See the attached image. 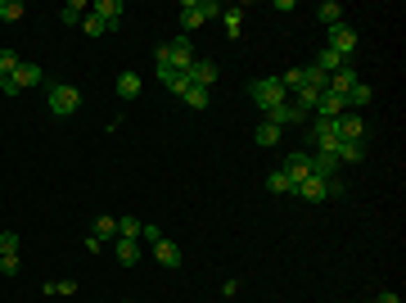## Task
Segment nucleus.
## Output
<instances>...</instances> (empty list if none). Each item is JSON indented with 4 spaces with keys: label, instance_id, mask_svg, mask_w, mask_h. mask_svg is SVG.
I'll list each match as a JSON object with an SVG mask.
<instances>
[{
    "label": "nucleus",
    "instance_id": "f257e3e1",
    "mask_svg": "<svg viewBox=\"0 0 406 303\" xmlns=\"http://www.w3.org/2000/svg\"><path fill=\"white\" fill-rule=\"evenodd\" d=\"M153 59H158V68H172V73H190V64H195L199 54H195V45H190V36H176V41L158 45V50H153Z\"/></svg>",
    "mask_w": 406,
    "mask_h": 303
},
{
    "label": "nucleus",
    "instance_id": "f03ea898",
    "mask_svg": "<svg viewBox=\"0 0 406 303\" xmlns=\"http://www.w3.org/2000/svg\"><path fill=\"white\" fill-rule=\"evenodd\" d=\"M217 14H221L217 0H186V5H181V36L195 32L199 23H208V18H217Z\"/></svg>",
    "mask_w": 406,
    "mask_h": 303
},
{
    "label": "nucleus",
    "instance_id": "7ed1b4c3",
    "mask_svg": "<svg viewBox=\"0 0 406 303\" xmlns=\"http://www.w3.org/2000/svg\"><path fill=\"white\" fill-rule=\"evenodd\" d=\"M285 100H289V91L280 87V77H262V82H253V104H257L262 113H271L276 104H285Z\"/></svg>",
    "mask_w": 406,
    "mask_h": 303
},
{
    "label": "nucleus",
    "instance_id": "20e7f679",
    "mask_svg": "<svg viewBox=\"0 0 406 303\" xmlns=\"http://www.w3.org/2000/svg\"><path fill=\"white\" fill-rule=\"evenodd\" d=\"M82 109V91L77 87H50V113H59V118H68V113Z\"/></svg>",
    "mask_w": 406,
    "mask_h": 303
},
{
    "label": "nucleus",
    "instance_id": "39448f33",
    "mask_svg": "<svg viewBox=\"0 0 406 303\" xmlns=\"http://www.w3.org/2000/svg\"><path fill=\"white\" fill-rule=\"evenodd\" d=\"M334 136H338V140H366V122H361V113L347 109L343 118H334Z\"/></svg>",
    "mask_w": 406,
    "mask_h": 303
},
{
    "label": "nucleus",
    "instance_id": "423d86ee",
    "mask_svg": "<svg viewBox=\"0 0 406 303\" xmlns=\"http://www.w3.org/2000/svg\"><path fill=\"white\" fill-rule=\"evenodd\" d=\"M330 50L334 54H352L356 50V27H347V23H338V27H330Z\"/></svg>",
    "mask_w": 406,
    "mask_h": 303
},
{
    "label": "nucleus",
    "instance_id": "0eeeda50",
    "mask_svg": "<svg viewBox=\"0 0 406 303\" xmlns=\"http://www.w3.org/2000/svg\"><path fill=\"white\" fill-rule=\"evenodd\" d=\"M280 172H285L289 182H294V191H298V186H303L307 177H312V154H289V163L280 168Z\"/></svg>",
    "mask_w": 406,
    "mask_h": 303
},
{
    "label": "nucleus",
    "instance_id": "6e6552de",
    "mask_svg": "<svg viewBox=\"0 0 406 303\" xmlns=\"http://www.w3.org/2000/svg\"><path fill=\"white\" fill-rule=\"evenodd\" d=\"M149 249H153V258H158L163 267H181V244L176 240H167V235H163V240H153Z\"/></svg>",
    "mask_w": 406,
    "mask_h": 303
},
{
    "label": "nucleus",
    "instance_id": "1a4fd4ad",
    "mask_svg": "<svg viewBox=\"0 0 406 303\" xmlns=\"http://www.w3.org/2000/svg\"><path fill=\"white\" fill-rule=\"evenodd\" d=\"M316 113H321L325 122H334V118H343V113H347V100L334 96V91H325V96L316 100Z\"/></svg>",
    "mask_w": 406,
    "mask_h": 303
},
{
    "label": "nucleus",
    "instance_id": "9d476101",
    "mask_svg": "<svg viewBox=\"0 0 406 303\" xmlns=\"http://www.w3.org/2000/svg\"><path fill=\"white\" fill-rule=\"evenodd\" d=\"M91 14H95V18H100V23L113 32V27H118V18H122V0H95V5H91Z\"/></svg>",
    "mask_w": 406,
    "mask_h": 303
},
{
    "label": "nucleus",
    "instance_id": "9b49d317",
    "mask_svg": "<svg viewBox=\"0 0 406 303\" xmlns=\"http://www.w3.org/2000/svg\"><path fill=\"white\" fill-rule=\"evenodd\" d=\"M303 118H307V113H303V109H298V104H289V100H285V104H276V109H271V113H266V122H276V127H280V131H285V127H289V122H303Z\"/></svg>",
    "mask_w": 406,
    "mask_h": 303
},
{
    "label": "nucleus",
    "instance_id": "f8f14e48",
    "mask_svg": "<svg viewBox=\"0 0 406 303\" xmlns=\"http://www.w3.org/2000/svg\"><path fill=\"white\" fill-rule=\"evenodd\" d=\"M356 82H361V77H356V73H352V68H347V64H343V68H338V73H330V82H325V91H334V96H343V100H347V91H352Z\"/></svg>",
    "mask_w": 406,
    "mask_h": 303
},
{
    "label": "nucleus",
    "instance_id": "ddd939ff",
    "mask_svg": "<svg viewBox=\"0 0 406 303\" xmlns=\"http://www.w3.org/2000/svg\"><path fill=\"white\" fill-rule=\"evenodd\" d=\"M190 82L208 91L212 82H217V64H212V59H195V64H190Z\"/></svg>",
    "mask_w": 406,
    "mask_h": 303
},
{
    "label": "nucleus",
    "instance_id": "4468645a",
    "mask_svg": "<svg viewBox=\"0 0 406 303\" xmlns=\"http://www.w3.org/2000/svg\"><path fill=\"white\" fill-rule=\"evenodd\" d=\"M325 191H330V182H325V177H307V182L298 186L294 195H303L307 204H321V200H325Z\"/></svg>",
    "mask_w": 406,
    "mask_h": 303
},
{
    "label": "nucleus",
    "instance_id": "2eb2a0df",
    "mask_svg": "<svg viewBox=\"0 0 406 303\" xmlns=\"http://www.w3.org/2000/svg\"><path fill=\"white\" fill-rule=\"evenodd\" d=\"M312 131H316V145H321V154H334V149H338V136H334V122H325V118H321V122H316Z\"/></svg>",
    "mask_w": 406,
    "mask_h": 303
},
{
    "label": "nucleus",
    "instance_id": "dca6fc26",
    "mask_svg": "<svg viewBox=\"0 0 406 303\" xmlns=\"http://www.w3.org/2000/svg\"><path fill=\"white\" fill-rule=\"evenodd\" d=\"M91 235H95V240H118V217H109V213H100V217H95V226H91Z\"/></svg>",
    "mask_w": 406,
    "mask_h": 303
},
{
    "label": "nucleus",
    "instance_id": "f3484780",
    "mask_svg": "<svg viewBox=\"0 0 406 303\" xmlns=\"http://www.w3.org/2000/svg\"><path fill=\"white\" fill-rule=\"evenodd\" d=\"M244 14H248L244 5H230V9H221V23H226V36H239V32H244Z\"/></svg>",
    "mask_w": 406,
    "mask_h": 303
},
{
    "label": "nucleus",
    "instance_id": "a211bd4d",
    "mask_svg": "<svg viewBox=\"0 0 406 303\" xmlns=\"http://www.w3.org/2000/svg\"><path fill=\"white\" fill-rule=\"evenodd\" d=\"M370 100H375V91L366 87V82H356V87L347 91V109H352V113H361V109H366V104H370Z\"/></svg>",
    "mask_w": 406,
    "mask_h": 303
},
{
    "label": "nucleus",
    "instance_id": "6ab92c4d",
    "mask_svg": "<svg viewBox=\"0 0 406 303\" xmlns=\"http://www.w3.org/2000/svg\"><path fill=\"white\" fill-rule=\"evenodd\" d=\"M343 64H347V59H343V54H334V50H330V45H325V50H321V54H316V68H321V73H325V77H330V73H338V68H343Z\"/></svg>",
    "mask_w": 406,
    "mask_h": 303
},
{
    "label": "nucleus",
    "instance_id": "aec40b11",
    "mask_svg": "<svg viewBox=\"0 0 406 303\" xmlns=\"http://www.w3.org/2000/svg\"><path fill=\"white\" fill-rule=\"evenodd\" d=\"M316 14H321L325 27H338V23H343V5H338V0H321V9H316Z\"/></svg>",
    "mask_w": 406,
    "mask_h": 303
},
{
    "label": "nucleus",
    "instance_id": "412c9836",
    "mask_svg": "<svg viewBox=\"0 0 406 303\" xmlns=\"http://www.w3.org/2000/svg\"><path fill=\"white\" fill-rule=\"evenodd\" d=\"M334 158L338 163H361V140H338Z\"/></svg>",
    "mask_w": 406,
    "mask_h": 303
},
{
    "label": "nucleus",
    "instance_id": "4be33fe9",
    "mask_svg": "<svg viewBox=\"0 0 406 303\" xmlns=\"http://www.w3.org/2000/svg\"><path fill=\"white\" fill-rule=\"evenodd\" d=\"M113 253L118 263H140V240H113Z\"/></svg>",
    "mask_w": 406,
    "mask_h": 303
},
{
    "label": "nucleus",
    "instance_id": "5701e85b",
    "mask_svg": "<svg viewBox=\"0 0 406 303\" xmlns=\"http://www.w3.org/2000/svg\"><path fill=\"white\" fill-rule=\"evenodd\" d=\"M36 82H41V68H36V64H18V73H14V87L23 91V87H36Z\"/></svg>",
    "mask_w": 406,
    "mask_h": 303
},
{
    "label": "nucleus",
    "instance_id": "b1692460",
    "mask_svg": "<svg viewBox=\"0 0 406 303\" xmlns=\"http://www.w3.org/2000/svg\"><path fill=\"white\" fill-rule=\"evenodd\" d=\"M86 14H91V5H86V0H68V5H63V14H59V18H63V23H68V27H73V23H82V18H86Z\"/></svg>",
    "mask_w": 406,
    "mask_h": 303
},
{
    "label": "nucleus",
    "instance_id": "393cba45",
    "mask_svg": "<svg viewBox=\"0 0 406 303\" xmlns=\"http://www.w3.org/2000/svg\"><path fill=\"white\" fill-rule=\"evenodd\" d=\"M140 231H144L140 217H118V240H140Z\"/></svg>",
    "mask_w": 406,
    "mask_h": 303
},
{
    "label": "nucleus",
    "instance_id": "a878e982",
    "mask_svg": "<svg viewBox=\"0 0 406 303\" xmlns=\"http://www.w3.org/2000/svg\"><path fill=\"white\" fill-rule=\"evenodd\" d=\"M118 96L122 100H135V96H140V73H122V77H118Z\"/></svg>",
    "mask_w": 406,
    "mask_h": 303
},
{
    "label": "nucleus",
    "instance_id": "bb28decb",
    "mask_svg": "<svg viewBox=\"0 0 406 303\" xmlns=\"http://www.w3.org/2000/svg\"><path fill=\"white\" fill-rule=\"evenodd\" d=\"M253 140H257V145H262V149H271V145H276V140H280V127H276V122H257Z\"/></svg>",
    "mask_w": 406,
    "mask_h": 303
},
{
    "label": "nucleus",
    "instance_id": "cd10ccee",
    "mask_svg": "<svg viewBox=\"0 0 406 303\" xmlns=\"http://www.w3.org/2000/svg\"><path fill=\"white\" fill-rule=\"evenodd\" d=\"M334 168H338V158H334V154H316V158H312V177H325V182H330Z\"/></svg>",
    "mask_w": 406,
    "mask_h": 303
},
{
    "label": "nucleus",
    "instance_id": "c85d7f7f",
    "mask_svg": "<svg viewBox=\"0 0 406 303\" xmlns=\"http://www.w3.org/2000/svg\"><path fill=\"white\" fill-rule=\"evenodd\" d=\"M266 191H271V195H294V182H289L285 172H271V177H266Z\"/></svg>",
    "mask_w": 406,
    "mask_h": 303
},
{
    "label": "nucleus",
    "instance_id": "c756f323",
    "mask_svg": "<svg viewBox=\"0 0 406 303\" xmlns=\"http://www.w3.org/2000/svg\"><path fill=\"white\" fill-rule=\"evenodd\" d=\"M23 14H27L23 0H0V18H5V23H18Z\"/></svg>",
    "mask_w": 406,
    "mask_h": 303
},
{
    "label": "nucleus",
    "instance_id": "7c9ffc66",
    "mask_svg": "<svg viewBox=\"0 0 406 303\" xmlns=\"http://www.w3.org/2000/svg\"><path fill=\"white\" fill-rule=\"evenodd\" d=\"M181 100H186V104H190V109H208V100H212V91H203V87H190V91H186V96H181Z\"/></svg>",
    "mask_w": 406,
    "mask_h": 303
},
{
    "label": "nucleus",
    "instance_id": "2f4dec72",
    "mask_svg": "<svg viewBox=\"0 0 406 303\" xmlns=\"http://www.w3.org/2000/svg\"><path fill=\"white\" fill-rule=\"evenodd\" d=\"M280 87H285V91H298V87H303V68H285V73H280Z\"/></svg>",
    "mask_w": 406,
    "mask_h": 303
},
{
    "label": "nucleus",
    "instance_id": "473e14b6",
    "mask_svg": "<svg viewBox=\"0 0 406 303\" xmlns=\"http://www.w3.org/2000/svg\"><path fill=\"white\" fill-rule=\"evenodd\" d=\"M82 32H86V36H104V32H109V27H104V23H100V18H95V14H86V18H82Z\"/></svg>",
    "mask_w": 406,
    "mask_h": 303
},
{
    "label": "nucleus",
    "instance_id": "72a5a7b5",
    "mask_svg": "<svg viewBox=\"0 0 406 303\" xmlns=\"http://www.w3.org/2000/svg\"><path fill=\"white\" fill-rule=\"evenodd\" d=\"M18 267H23L18 253H0V272H5V276H18Z\"/></svg>",
    "mask_w": 406,
    "mask_h": 303
},
{
    "label": "nucleus",
    "instance_id": "f704fd0d",
    "mask_svg": "<svg viewBox=\"0 0 406 303\" xmlns=\"http://www.w3.org/2000/svg\"><path fill=\"white\" fill-rule=\"evenodd\" d=\"M0 253H18V231H0Z\"/></svg>",
    "mask_w": 406,
    "mask_h": 303
},
{
    "label": "nucleus",
    "instance_id": "c9c22d12",
    "mask_svg": "<svg viewBox=\"0 0 406 303\" xmlns=\"http://www.w3.org/2000/svg\"><path fill=\"white\" fill-rule=\"evenodd\" d=\"M73 281H50V286H45V295H73Z\"/></svg>",
    "mask_w": 406,
    "mask_h": 303
},
{
    "label": "nucleus",
    "instance_id": "e433bc0d",
    "mask_svg": "<svg viewBox=\"0 0 406 303\" xmlns=\"http://www.w3.org/2000/svg\"><path fill=\"white\" fill-rule=\"evenodd\" d=\"M140 240H144V244H153V240H163V231H158V226H149V222H144V231H140Z\"/></svg>",
    "mask_w": 406,
    "mask_h": 303
},
{
    "label": "nucleus",
    "instance_id": "4c0bfd02",
    "mask_svg": "<svg viewBox=\"0 0 406 303\" xmlns=\"http://www.w3.org/2000/svg\"><path fill=\"white\" fill-rule=\"evenodd\" d=\"M375 303H402V299H398V295H379Z\"/></svg>",
    "mask_w": 406,
    "mask_h": 303
}]
</instances>
